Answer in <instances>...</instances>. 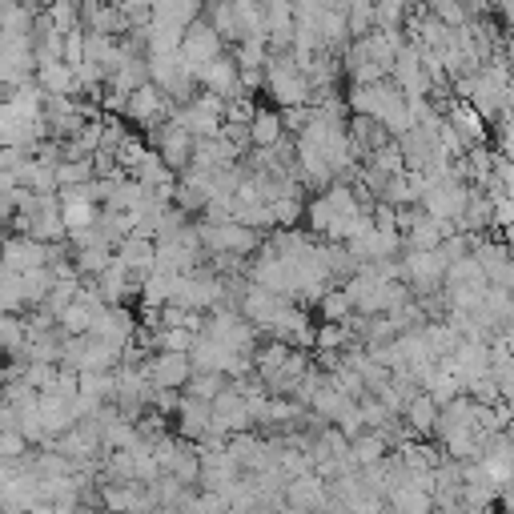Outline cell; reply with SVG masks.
Returning a JSON list of instances; mask_svg holds the SVG:
<instances>
[{
    "mask_svg": "<svg viewBox=\"0 0 514 514\" xmlns=\"http://www.w3.org/2000/svg\"><path fill=\"white\" fill-rule=\"evenodd\" d=\"M266 93L278 101V109H294V105H310V81L298 69L294 53H270L266 57Z\"/></svg>",
    "mask_w": 514,
    "mask_h": 514,
    "instance_id": "cell-1",
    "label": "cell"
},
{
    "mask_svg": "<svg viewBox=\"0 0 514 514\" xmlns=\"http://www.w3.org/2000/svg\"><path fill=\"white\" fill-rule=\"evenodd\" d=\"M205 338L221 342L229 354H249V358H253L257 338H262V334H257V330L237 314V306H217V310L205 314Z\"/></svg>",
    "mask_w": 514,
    "mask_h": 514,
    "instance_id": "cell-2",
    "label": "cell"
},
{
    "mask_svg": "<svg viewBox=\"0 0 514 514\" xmlns=\"http://www.w3.org/2000/svg\"><path fill=\"white\" fill-rule=\"evenodd\" d=\"M406 105L402 89L394 81H378V85H350L346 93V109L350 117H374L378 125H386L398 109Z\"/></svg>",
    "mask_w": 514,
    "mask_h": 514,
    "instance_id": "cell-3",
    "label": "cell"
},
{
    "mask_svg": "<svg viewBox=\"0 0 514 514\" xmlns=\"http://www.w3.org/2000/svg\"><path fill=\"white\" fill-rule=\"evenodd\" d=\"M121 362V350L93 338V334H81V338H65L61 346V366L73 370V374H85V370H117Z\"/></svg>",
    "mask_w": 514,
    "mask_h": 514,
    "instance_id": "cell-4",
    "label": "cell"
},
{
    "mask_svg": "<svg viewBox=\"0 0 514 514\" xmlns=\"http://www.w3.org/2000/svg\"><path fill=\"white\" fill-rule=\"evenodd\" d=\"M141 137H145V145H149L177 177L189 169V157H193V133H189V129H181L177 121H161V125L145 129Z\"/></svg>",
    "mask_w": 514,
    "mask_h": 514,
    "instance_id": "cell-5",
    "label": "cell"
},
{
    "mask_svg": "<svg viewBox=\"0 0 514 514\" xmlns=\"http://www.w3.org/2000/svg\"><path fill=\"white\" fill-rule=\"evenodd\" d=\"M57 245L33 241L29 233H5L0 237V266L13 270V274H29V270H45L53 262Z\"/></svg>",
    "mask_w": 514,
    "mask_h": 514,
    "instance_id": "cell-6",
    "label": "cell"
},
{
    "mask_svg": "<svg viewBox=\"0 0 514 514\" xmlns=\"http://www.w3.org/2000/svg\"><path fill=\"white\" fill-rule=\"evenodd\" d=\"M221 53H225V41L213 33V25H209L205 17H197V21L181 33V61H185V69H189V73H197L201 65L217 61Z\"/></svg>",
    "mask_w": 514,
    "mask_h": 514,
    "instance_id": "cell-7",
    "label": "cell"
},
{
    "mask_svg": "<svg viewBox=\"0 0 514 514\" xmlns=\"http://www.w3.org/2000/svg\"><path fill=\"white\" fill-rule=\"evenodd\" d=\"M169 113H173V101L153 85V81H145L141 89H133L129 93V105H125V125H141V129H153V125H161V121H169Z\"/></svg>",
    "mask_w": 514,
    "mask_h": 514,
    "instance_id": "cell-8",
    "label": "cell"
},
{
    "mask_svg": "<svg viewBox=\"0 0 514 514\" xmlns=\"http://www.w3.org/2000/svg\"><path fill=\"white\" fill-rule=\"evenodd\" d=\"M466 197H470V185H466V181H458V177L438 181V185L426 189L422 213H426L430 221H450V225H454V221L462 217V209H466Z\"/></svg>",
    "mask_w": 514,
    "mask_h": 514,
    "instance_id": "cell-9",
    "label": "cell"
},
{
    "mask_svg": "<svg viewBox=\"0 0 514 514\" xmlns=\"http://www.w3.org/2000/svg\"><path fill=\"white\" fill-rule=\"evenodd\" d=\"M145 378H149V386L153 390H185L189 386V378H193V362H189V354H149L145 358Z\"/></svg>",
    "mask_w": 514,
    "mask_h": 514,
    "instance_id": "cell-10",
    "label": "cell"
},
{
    "mask_svg": "<svg viewBox=\"0 0 514 514\" xmlns=\"http://www.w3.org/2000/svg\"><path fill=\"white\" fill-rule=\"evenodd\" d=\"M225 450H229V458L241 466V474H257V470L274 466V454H270V442H266V434H262V430L233 434V438L225 442Z\"/></svg>",
    "mask_w": 514,
    "mask_h": 514,
    "instance_id": "cell-11",
    "label": "cell"
},
{
    "mask_svg": "<svg viewBox=\"0 0 514 514\" xmlns=\"http://www.w3.org/2000/svg\"><path fill=\"white\" fill-rule=\"evenodd\" d=\"M193 81H197L201 93H213V97H221V101L245 97V93H241V81H237V65H233V57H225V53H221L217 61L201 65V69L193 73Z\"/></svg>",
    "mask_w": 514,
    "mask_h": 514,
    "instance_id": "cell-12",
    "label": "cell"
},
{
    "mask_svg": "<svg viewBox=\"0 0 514 514\" xmlns=\"http://www.w3.org/2000/svg\"><path fill=\"white\" fill-rule=\"evenodd\" d=\"M89 334L101 338V342H109V346H117V350H125L133 342V334H137V314L129 306H105L97 314V322H93Z\"/></svg>",
    "mask_w": 514,
    "mask_h": 514,
    "instance_id": "cell-13",
    "label": "cell"
},
{
    "mask_svg": "<svg viewBox=\"0 0 514 514\" xmlns=\"http://www.w3.org/2000/svg\"><path fill=\"white\" fill-rule=\"evenodd\" d=\"M173 434L181 438V442H201L205 434H209V402H197V398H185L181 394V402H177V410H173Z\"/></svg>",
    "mask_w": 514,
    "mask_h": 514,
    "instance_id": "cell-14",
    "label": "cell"
},
{
    "mask_svg": "<svg viewBox=\"0 0 514 514\" xmlns=\"http://www.w3.org/2000/svg\"><path fill=\"white\" fill-rule=\"evenodd\" d=\"M326 502H330V482H326L322 474L310 470V474L286 482V506H298V510L314 514V510H322Z\"/></svg>",
    "mask_w": 514,
    "mask_h": 514,
    "instance_id": "cell-15",
    "label": "cell"
},
{
    "mask_svg": "<svg viewBox=\"0 0 514 514\" xmlns=\"http://www.w3.org/2000/svg\"><path fill=\"white\" fill-rule=\"evenodd\" d=\"M113 253H117V262H121L133 278H145V274H153V266H157V241L137 237V233H129Z\"/></svg>",
    "mask_w": 514,
    "mask_h": 514,
    "instance_id": "cell-16",
    "label": "cell"
},
{
    "mask_svg": "<svg viewBox=\"0 0 514 514\" xmlns=\"http://www.w3.org/2000/svg\"><path fill=\"white\" fill-rule=\"evenodd\" d=\"M33 81H37V89H41L45 97H81V89H77V73H73L65 61L37 65Z\"/></svg>",
    "mask_w": 514,
    "mask_h": 514,
    "instance_id": "cell-17",
    "label": "cell"
},
{
    "mask_svg": "<svg viewBox=\"0 0 514 514\" xmlns=\"http://www.w3.org/2000/svg\"><path fill=\"white\" fill-rule=\"evenodd\" d=\"M37 406H41V426H45L49 442L77 426V410H73V402L57 398V394H41V398H37Z\"/></svg>",
    "mask_w": 514,
    "mask_h": 514,
    "instance_id": "cell-18",
    "label": "cell"
},
{
    "mask_svg": "<svg viewBox=\"0 0 514 514\" xmlns=\"http://www.w3.org/2000/svg\"><path fill=\"white\" fill-rule=\"evenodd\" d=\"M446 121L458 129V137L466 141V149L486 145V121L478 117V109H474L470 101H454V105L446 109Z\"/></svg>",
    "mask_w": 514,
    "mask_h": 514,
    "instance_id": "cell-19",
    "label": "cell"
},
{
    "mask_svg": "<svg viewBox=\"0 0 514 514\" xmlns=\"http://www.w3.org/2000/svg\"><path fill=\"white\" fill-rule=\"evenodd\" d=\"M402 422H406V430L414 434V438H434V422H438V406H434V398H426L422 390L402 406V414H398Z\"/></svg>",
    "mask_w": 514,
    "mask_h": 514,
    "instance_id": "cell-20",
    "label": "cell"
},
{
    "mask_svg": "<svg viewBox=\"0 0 514 514\" xmlns=\"http://www.w3.org/2000/svg\"><path fill=\"white\" fill-rule=\"evenodd\" d=\"M229 350L221 346V342H213V338H197L193 342V350H189V362H193V374H225V366H229Z\"/></svg>",
    "mask_w": 514,
    "mask_h": 514,
    "instance_id": "cell-21",
    "label": "cell"
},
{
    "mask_svg": "<svg viewBox=\"0 0 514 514\" xmlns=\"http://www.w3.org/2000/svg\"><path fill=\"white\" fill-rule=\"evenodd\" d=\"M109 266H113V249H109L105 241L85 245V249H73V270H77V278H81V282L101 278Z\"/></svg>",
    "mask_w": 514,
    "mask_h": 514,
    "instance_id": "cell-22",
    "label": "cell"
},
{
    "mask_svg": "<svg viewBox=\"0 0 514 514\" xmlns=\"http://www.w3.org/2000/svg\"><path fill=\"white\" fill-rule=\"evenodd\" d=\"M282 137H286V129H282V113H278V109H262V105H257V117L249 121V141H253V149H274Z\"/></svg>",
    "mask_w": 514,
    "mask_h": 514,
    "instance_id": "cell-23",
    "label": "cell"
},
{
    "mask_svg": "<svg viewBox=\"0 0 514 514\" xmlns=\"http://www.w3.org/2000/svg\"><path fill=\"white\" fill-rule=\"evenodd\" d=\"M137 490H141V482H101L97 502H101L105 514H133Z\"/></svg>",
    "mask_w": 514,
    "mask_h": 514,
    "instance_id": "cell-24",
    "label": "cell"
},
{
    "mask_svg": "<svg viewBox=\"0 0 514 514\" xmlns=\"http://www.w3.org/2000/svg\"><path fill=\"white\" fill-rule=\"evenodd\" d=\"M137 302H141V310H149V314H157L161 306H169L173 302V278L169 274H145L141 278V294H137Z\"/></svg>",
    "mask_w": 514,
    "mask_h": 514,
    "instance_id": "cell-25",
    "label": "cell"
},
{
    "mask_svg": "<svg viewBox=\"0 0 514 514\" xmlns=\"http://www.w3.org/2000/svg\"><path fill=\"white\" fill-rule=\"evenodd\" d=\"M482 286H490V282H486V274H482V266L474 262V257H462V262L446 266L442 290H482Z\"/></svg>",
    "mask_w": 514,
    "mask_h": 514,
    "instance_id": "cell-26",
    "label": "cell"
},
{
    "mask_svg": "<svg viewBox=\"0 0 514 514\" xmlns=\"http://www.w3.org/2000/svg\"><path fill=\"white\" fill-rule=\"evenodd\" d=\"M97 233L109 249H117L129 233H133V213H117V209H101L97 213Z\"/></svg>",
    "mask_w": 514,
    "mask_h": 514,
    "instance_id": "cell-27",
    "label": "cell"
},
{
    "mask_svg": "<svg viewBox=\"0 0 514 514\" xmlns=\"http://www.w3.org/2000/svg\"><path fill=\"white\" fill-rule=\"evenodd\" d=\"M165 474H173L181 486H197V478H201V454H197V446L193 442H181Z\"/></svg>",
    "mask_w": 514,
    "mask_h": 514,
    "instance_id": "cell-28",
    "label": "cell"
},
{
    "mask_svg": "<svg viewBox=\"0 0 514 514\" xmlns=\"http://www.w3.org/2000/svg\"><path fill=\"white\" fill-rule=\"evenodd\" d=\"M53 270L45 266V270H29V274H21V298H25V310L33 306V310H41L45 306V298H49V290H53Z\"/></svg>",
    "mask_w": 514,
    "mask_h": 514,
    "instance_id": "cell-29",
    "label": "cell"
},
{
    "mask_svg": "<svg viewBox=\"0 0 514 514\" xmlns=\"http://www.w3.org/2000/svg\"><path fill=\"white\" fill-rule=\"evenodd\" d=\"M350 454H354V462H358V470H362V466L382 462V458L390 454V446H386V438H382L378 430H362V434L350 442Z\"/></svg>",
    "mask_w": 514,
    "mask_h": 514,
    "instance_id": "cell-30",
    "label": "cell"
},
{
    "mask_svg": "<svg viewBox=\"0 0 514 514\" xmlns=\"http://www.w3.org/2000/svg\"><path fill=\"white\" fill-rule=\"evenodd\" d=\"M25 342H29L25 318H17V314H0V354H9V358H21Z\"/></svg>",
    "mask_w": 514,
    "mask_h": 514,
    "instance_id": "cell-31",
    "label": "cell"
},
{
    "mask_svg": "<svg viewBox=\"0 0 514 514\" xmlns=\"http://www.w3.org/2000/svg\"><path fill=\"white\" fill-rule=\"evenodd\" d=\"M233 65L237 69H266V57H270V45H266V37H245V41H237L233 45Z\"/></svg>",
    "mask_w": 514,
    "mask_h": 514,
    "instance_id": "cell-32",
    "label": "cell"
},
{
    "mask_svg": "<svg viewBox=\"0 0 514 514\" xmlns=\"http://www.w3.org/2000/svg\"><path fill=\"white\" fill-rule=\"evenodd\" d=\"M77 294H81V278H77V274H73V278H57L41 310H45V314H53V318H61V314L77 302Z\"/></svg>",
    "mask_w": 514,
    "mask_h": 514,
    "instance_id": "cell-33",
    "label": "cell"
},
{
    "mask_svg": "<svg viewBox=\"0 0 514 514\" xmlns=\"http://www.w3.org/2000/svg\"><path fill=\"white\" fill-rule=\"evenodd\" d=\"M346 29H350V41H362L374 33V0H346Z\"/></svg>",
    "mask_w": 514,
    "mask_h": 514,
    "instance_id": "cell-34",
    "label": "cell"
},
{
    "mask_svg": "<svg viewBox=\"0 0 514 514\" xmlns=\"http://www.w3.org/2000/svg\"><path fill=\"white\" fill-rule=\"evenodd\" d=\"M270 213H274V225L278 229H298L302 217H306V201L298 193H286V197L270 201Z\"/></svg>",
    "mask_w": 514,
    "mask_h": 514,
    "instance_id": "cell-35",
    "label": "cell"
},
{
    "mask_svg": "<svg viewBox=\"0 0 514 514\" xmlns=\"http://www.w3.org/2000/svg\"><path fill=\"white\" fill-rule=\"evenodd\" d=\"M314 310H318V318H322V322H346V318H354V306H350V298H346V290H342V286H338V290L330 286V290L318 298V306H314Z\"/></svg>",
    "mask_w": 514,
    "mask_h": 514,
    "instance_id": "cell-36",
    "label": "cell"
},
{
    "mask_svg": "<svg viewBox=\"0 0 514 514\" xmlns=\"http://www.w3.org/2000/svg\"><path fill=\"white\" fill-rule=\"evenodd\" d=\"M366 169H374V173H382V177H398V173H406V157H402L398 141H390L386 149L370 153V157H366Z\"/></svg>",
    "mask_w": 514,
    "mask_h": 514,
    "instance_id": "cell-37",
    "label": "cell"
},
{
    "mask_svg": "<svg viewBox=\"0 0 514 514\" xmlns=\"http://www.w3.org/2000/svg\"><path fill=\"white\" fill-rule=\"evenodd\" d=\"M97 205L93 201H61V221H65V229L73 233V229H93L97 225Z\"/></svg>",
    "mask_w": 514,
    "mask_h": 514,
    "instance_id": "cell-38",
    "label": "cell"
},
{
    "mask_svg": "<svg viewBox=\"0 0 514 514\" xmlns=\"http://www.w3.org/2000/svg\"><path fill=\"white\" fill-rule=\"evenodd\" d=\"M225 386H229V378H225V374H193V378H189V386H185L181 394H185V398H197V402H213Z\"/></svg>",
    "mask_w": 514,
    "mask_h": 514,
    "instance_id": "cell-39",
    "label": "cell"
},
{
    "mask_svg": "<svg viewBox=\"0 0 514 514\" xmlns=\"http://www.w3.org/2000/svg\"><path fill=\"white\" fill-rule=\"evenodd\" d=\"M25 298H21V274L0 266V314H21Z\"/></svg>",
    "mask_w": 514,
    "mask_h": 514,
    "instance_id": "cell-40",
    "label": "cell"
},
{
    "mask_svg": "<svg viewBox=\"0 0 514 514\" xmlns=\"http://www.w3.org/2000/svg\"><path fill=\"white\" fill-rule=\"evenodd\" d=\"M45 17L53 21L57 33H69V29H81V0H53L45 9Z\"/></svg>",
    "mask_w": 514,
    "mask_h": 514,
    "instance_id": "cell-41",
    "label": "cell"
},
{
    "mask_svg": "<svg viewBox=\"0 0 514 514\" xmlns=\"http://www.w3.org/2000/svg\"><path fill=\"white\" fill-rule=\"evenodd\" d=\"M97 173H93V161H57V189H77V185H89Z\"/></svg>",
    "mask_w": 514,
    "mask_h": 514,
    "instance_id": "cell-42",
    "label": "cell"
},
{
    "mask_svg": "<svg viewBox=\"0 0 514 514\" xmlns=\"http://www.w3.org/2000/svg\"><path fill=\"white\" fill-rule=\"evenodd\" d=\"M153 342H157V354H189L193 342H197V334H189L181 326H169V330H157Z\"/></svg>",
    "mask_w": 514,
    "mask_h": 514,
    "instance_id": "cell-43",
    "label": "cell"
},
{
    "mask_svg": "<svg viewBox=\"0 0 514 514\" xmlns=\"http://www.w3.org/2000/svg\"><path fill=\"white\" fill-rule=\"evenodd\" d=\"M334 430H342V438L346 442H354L362 430H366V422H362V410H358V402H346L338 414H334V422H330Z\"/></svg>",
    "mask_w": 514,
    "mask_h": 514,
    "instance_id": "cell-44",
    "label": "cell"
},
{
    "mask_svg": "<svg viewBox=\"0 0 514 514\" xmlns=\"http://www.w3.org/2000/svg\"><path fill=\"white\" fill-rule=\"evenodd\" d=\"M253 117H257V97H233V101H225V121L249 125Z\"/></svg>",
    "mask_w": 514,
    "mask_h": 514,
    "instance_id": "cell-45",
    "label": "cell"
},
{
    "mask_svg": "<svg viewBox=\"0 0 514 514\" xmlns=\"http://www.w3.org/2000/svg\"><path fill=\"white\" fill-rule=\"evenodd\" d=\"M282 113V129L286 137H302L310 125V105H294V109H278Z\"/></svg>",
    "mask_w": 514,
    "mask_h": 514,
    "instance_id": "cell-46",
    "label": "cell"
},
{
    "mask_svg": "<svg viewBox=\"0 0 514 514\" xmlns=\"http://www.w3.org/2000/svg\"><path fill=\"white\" fill-rule=\"evenodd\" d=\"M29 161H33L29 149H21V145H0V173H21Z\"/></svg>",
    "mask_w": 514,
    "mask_h": 514,
    "instance_id": "cell-47",
    "label": "cell"
},
{
    "mask_svg": "<svg viewBox=\"0 0 514 514\" xmlns=\"http://www.w3.org/2000/svg\"><path fill=\"white\" fill-rule=\"evenodd\" d=\"M85 61V29H69L65 33V65L77 69Z\"/></svg>",
    "mask_w": 514,
    "mask_h": 514,
    "instance_id": "cell-48",
    "label": "cell"
},
{
    "mask_svg": "<svg viewBox=\"0 0 514 514\" xmlns=\"http://www.w3.org/2000/svg\"><path fill=\"white\" fill-rule=\"evenodd\" d=\"M13 217H17V201H13V193H0V225H13Z\"/></svg>",
    "mask_w": 514,
    "mask_h": 514,
    "instance_id": "cell-49",
    "label": "cell"
},
{
    "mask_svg": "<svg viewBox=\"0 0 514 514\" xmlns=\"http://www.w3.org/2000/svg\"><path fill=\"white\" fill-rule=\"evenodd\" d=\"M253 514H282V506H253Z\"/></svg>",
    "mask_w": 514,
    "mask_h": 514,
    "instance_id": "cell-50",
    "label": "cell"
},
{
    "mask_svg": "<svg viewBox=\"0 0 514 514\" xmlns=\"http://www.w3.org/2000/svg\"><path fill=\"white\" fill-rule=\"evenodd\" d=\"M282 514H306V510H298V506H282Z\"/></svg>",
    "mask_w": 514,
    "mask_h": 514,
    "instance_id": "cell-51",
    "label": "cell"
},
{
    "mask_svg": "<svg viewBox=\"0 0 514 514\" xmlns=\"http://www.w3.org/2000/svg\"><path fill=\"white\" fill-rule=\"evenodd\" d=\"M101 5H121V0H101Z\"/></svg>",
    "mask_w": 514,
    "mask_h": 514,
    "instance_id": "cell-52",
    "label": "cell"
},
{
    "mask_svg": "<svg viewBox=\"0 0 514 514\" xmlns=\"http://www.w3.org/2000/svg\"><path fill=\"white\" fill-rule=\"evenodd\" d=\"M374 5H378V0H374Z\"/></svg>",
    "mask_w": 514,
    "mask_h": 514,
    "instance_id": "cell-53",
    "label": "cell"
}]
</instances>
